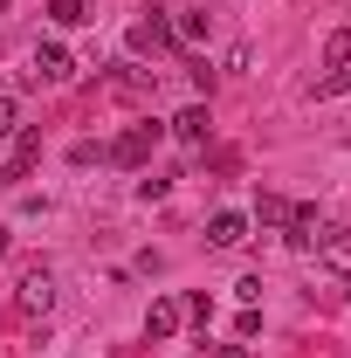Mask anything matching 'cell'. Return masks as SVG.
<instances>
[{
    "instance_id": "obj_6",
    "label": "cell",
    "mask_w": 351,
    "mask_h": 358,
    "mask_svg": "<svg viewBox=\"0 0 351 358\" xmlns=\"http://www.w3.org/2000/svg\"><path fill=\"white\" fill-rule=\"evenodd\" d=\"M166 131H173L179 145H207V131H214V117H207V103H186V110H179V117L166 124Z\"/></svg>"
},
{
    "instance_id": "obj_11",
    "label": "cell",
    "mask_w": 351,
    "mask_h": 358,
    "mask_svg": "<svg viewBox=\"0 0 351 358\" xmlns=\"http://www.w3.org/2000/svg\"><path fill=\"white\" fill-rule=\"evenodd\" d=\"M207 28H214V14H207V7H193V14H179V21H173V42H200Z\"/></svg>"
},
{
    "instance_id": "obj_18",
    "label": "cell",
    "mask_w": 351,
    "mask_h": 358,
    "mask_svg": "<svg viewBox=\"0 0 351 358\" xmlns=\"http://www.w3.org/2000/svg\"><path fill=\"white\" fill-rule=\"evenodd\" d=\"M234 296H241V303L255 310V303H262V275H241V282H234Z\"/></svg>"
},
{
    "instance_id": "obj_16",
    "label": "cell",
    "mask_w": 351,
    "mask_h": 358,
    "mask_svg": "<svg viewBox=\"0 0 351 358\" xmlns=\"http://www.w3.org/2000/svg\"><path fill=\"white\" fill-rule=\"evenodd\" d=\"M21 124V103H14V90H0V138Z\"/></svg>"
},
{
    "instance_id": "obj_19",
    "label": "cell",
    "mask_w": 351,
    "mask_h": 358,
    "mask_svg": "<svg viewBox=\"0 0 351 358\" xmlns=\"http://www.w3.org/2000/svg\"><path fill=\"white\" fill-rule=\"evenodd\" d=\"M214 358H248V345H214Z\"/></svg>"
},
{
    "instance_id": "obj_10",
    "label": "cell",
    "mask_w": 351,
    "mask_h": 358,
    "mask_svg": "<svg viewBox=\"0 0 351 358\" xmlns=\"http://www.w3.org/2000/svg\"><path fill=\"white\" fill-rule=\"evenodd\" d=\"M282 241H289V248H310V241H317V207H289V221H282Z\"/></svg>"
},
{
    "instance_id": "obj_20",
    "label": "cell",
    "mask_w": 351,
    "mask_h": 358,
    "mask_svg": "<svg viewBox=\"0 0 351 358\" xmlns=\"http://www.w3.org/2000/svg\"><path fill=\"white\" fill-rule=\"evenodd\" d=\"M7 241H14V234H7V221H0V255H7Z\"/></svg>"
},
{
    "instance_id": "obj_17",
    "label": "cell",
    "mask_w": 351,
    "mask_h": 358,
    "mask_svg": "<svg viewBox=\"0 0 351 358\" xmlns=\"http://www.w3.org/2000/svg\"><path fill=\"white\" fill-rule=\"evenodd\" d=\"M179 310L193 317V324H207V317H214V296H207V289H200V296H186V303H179Z\"/></svg>"
},
{
    "instance_id": "obj_12",
    "label": "cell",
    "mask_w": 351,
    "mask_h": 358,
    "mask_svg": "<svg viewBox=\"0 0 351 358\" xmlns=\"http://www.w3.org/2000/svg\"><path fill=\"white\" fill-rule=\"evenodd\" d=\"M289 221V200H282V193H262V200H255V227H282Z\"/></svg>"
},
{
    "instance_id": "obj_15",
    "label": "cell",
    "mask_w": 351,
    "mask_h": 358,
    "mask_svg": "<svg viewBox=\"0 0 351 358\" xmlns=\"http://www.w3.org/2000/svg\"><path fill=\"white\" fill-rule=\"evenodd\" d=\"M48 14H55L62 28H76V21H89V0H48Z\"/></svg>"
},
{
    "instance_id": "obj_3",
    "label": "cell",
    "mask_w": 351,
    "mask_h": 358,
    "mask_svg": "<svg viewBox=\"0 0 351 358\" xmlns=\"http://www.w3.org/2000/svg\"><path fill=\"white\" fill-rule=\"evenodd\" d=\"M124 48H131V55H159V48H173V21H159V7H152L145 21H131Z\"/></svg>"
},
{
    "instance_id": "obj_2",
    "label": "cell",
    "mask_w": 351,
    "mask_h": 358,
    "mask_svg": "<svg viewBox=\"0 0 351 358\" xmlns=\"http://www.w3.org/2000/svg\"><path fill=\"white\" fill-rule=\"evenodd\" d=\"M14 303H21L28 317H48V310H55V275L35 262L28 275H21V282H14Z\"/></svg>"
},
{
    "instance_id": "obj_13",
    "label": "cell",
    "mask_w": 351,
    "mask_h": 358,
    "mask_svg": "<svg viewBox=\"0 0 351 358\" xmlns=\"http://www.w3.org/2000/svg\"><path fill=\"white\" fill-rule=\"evenodd\" d=\"M345 90H351V69H331V76H317V83H310V96L324 103V96H345Z\"/></svg>"
},
{
    "instance_id": "obj_7",
    "label": "cell",
    "mask_w": 351,
    "mask_h": 358,
    "mask_svg": "<svg viewBox=\"0 0 351 358\" xmlns=\"http://www.w3.org/2000/svg\"><path fill=\"white\" fill-rule=\"evenodd\" d=\"M186 310H179V296H152V310H145V338H173Z\"/></svg>"
},
{
    "instance_id": "obj_14",
    "label": "cell",
    "mask_w": 351,
    "mask_h": 358,
    "mask_svg": "<svg viewBox=\"0 0 351 358\" xmlns=\"http://www.w3.org/2000/svg\"><path fill=\"white\" fill-rule=\"evenodd\" d=\"M324 62H331V69H351V28H338V35L324 42Z\"/></svg>"
},
{
    "instance_id": "obj_5",
    "label": "cell",
    "mask_w": 351,
    "mask_h": 358,
    "mask_svg": "<svg viewBox=\"0 0 351 358\" xmlns=\"http://www.w3.org/2000/svg\"><path fill=\"white\" fill-rule=\"evenodd\" d=\"M35 159H42V131H21V138H14V152H7V166H0V186H21Z\"/></svg>"
},
{
    "instance_id": "obj_9",
    "label": "cell",
    "mask_w": 351,
    "mask_h": 358,
    "mask_svg": "<svg viewBox=\"0 0 351 358\" xmlns=\"http://www.w3.org/2000/svg\"><path fill=\"white\" fill-rule=\"evenodd\" d=\"M248 241V214H214L207 221V248H241Z\"/></svg>"
},
{
    "instance_id": "obj_8",
    "label": "cell",
    "mask_w": 351,
    "mask_h": 358,
    "mask_svg": "<svg viewBox=\"0 0 351 358\" xmlns=\"http://www.w3.org/2000/svg\"><path fill=\"white\" fill-rule=\"evenodd\" d=\"M317 255L331 268H351V227H317V241H310Z\"/></svg>"
},
{
    "instance_id": "obj_4",
    "label": "cell",
    "mask_w": 351,
    "mask_h": 358,
    "mask_svg": "<svg viewBox=\"0 0 351 358\" xmlns=\"http://www.w3.org/2000/svg\"><path fill=\"white\" fill-rule=\"evenodd\" d=\"M28 69H35V83H48V90L76 76V62H69V48H62V42H42V48H35V62H28Z\"/></svg>"
},
{
    "instance_id": "obj_1",
    "label": "cell",
    "mask_w": 351,
    "mask_h": 358,
    "mask_svg": "<svg viewBox=\"0 0 351 358\" xmlns=\"http://www.w3.org/2000/svg\"><path fill=\"white\" fill-rule=\"evenodd\" d=\"M159 138H166V124H131V131L117 138L103 159H110V166H124V173H138V166L152 159V145H159Z\"/></svg>"
}]
</instances>
